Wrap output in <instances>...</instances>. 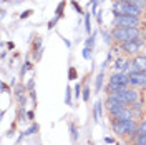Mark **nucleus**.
I'll list each match as a JSON object with an SVG mask.
<instances>
[{
	"instance_id": "obj_1",
	"label": "nucleus",
	"mask_w": 146,
	"mask_h": 145,
	"mask_svg": "<svg viewBox=\"0 0 146 145\" xmlns=\"http://www.w3.org/2000/svg\"><path fill=\"white\" fill-rule=\"evenodd\" d=\"M145 35L143 30L139 27H113L111 28V37H113V42L116 45H121L128 40H135V38H141Z\"/></svg>"
},
{
	"instance_id": "obj_2",
	"label": "nucleus",
	"mask_w": 146,
	"mask_h": 145,
	"mask_svg": "<svg viewBox=\"0 0 146 145\" xmlns=\"http://www.w3.org/2000/svg\"><path fill=\"white\" fill-rule=\"evenodd\" d=\"M108 100H113V102H118L121 105H131L133 102L139 100V92L138 89H133L129 87L126 90H121V92H115V93H108Z\"/></svg>"
},
{
	"instance_id": "obj_3",
	"label": "nucleus",
	"mask_w": 146,
	"mask_h": 145,
	"mask_svg": "<svg viewBox=\"0 0 146 145\" xmlns=\"http://www.w3.org/2000/svg\"><path fill=\"white\" fill-rule=\"evenodd\" d=\"M145 10L139 9L135 3H129L125 0H115L113 2V15H135V17H141Z\"/></svg>"
},
{
	"instance_id": "obj_4",
	"label": "nucleus",
	"mask_w": 146,
	"mask_h": 145,
	"mask_svg": "<svg viewBox=\"0 0 146 145\" xmlns=\"http://www.w3.org/2000/svg\"><path fill=\"white\" fill-rule=\"evenodd\" d=\"M141 22H143L141 17H135V15H115L113 27H139Z\"/></svg>"
},
{
	"instance_id": "obj_5",
	"label": "nucleus",
	"mask_w": 146,
	"mask_h": 145,
	"mask_svg": "<svg viewBox=\"0 0 146 145\" xmlns=\"http://www.w3.org/2000/svg\"><path fill=\"white\" fill-rule=\"evenodd\" d=\"M146 44V40L141 37V38H135V40H128L125 44H121L119 48H121V52H125V54L131 55V57H135V55L139 54V50L143 48V45Z\"/></svg>"
},
{
	"instance_id": "obj_6",
	"label": "nucleus",
	"mask_w": 146,
	"mask_h": 145,
	"mask_svg": "<svg viewBox=\"0 0 146 145\" xmlns=\"http://www.w3.org/2000/svg\"><path fill=\"white\" fill-rule=\"evenodd\" d=\"M129 87H133V89H146V72H141V70L129 72Z\"/></svg>"
},
{
	"instance_id": "obj_7",
	"label": "nucleus",
	"mask_w": 146,
	"mask_h": 145,
	"mask_svg": "<svg viewBox=\"0 0 146 145\" xmlns=\"http://www.w3.org/2000/svg\"><path fill=\"white\" fill-rule=\"evenodd\" d=\"M108 82H113V83H118V85H126V87H129V73L113 72V75L110 77Z\"/></svg>"
},
{
	"instance_id": "obj_8",
	"label": "nucleus",
	"mask_w": 146,
	"mask_h": 145,
	"mask_svg": "<svg viewBox=\"0 0 146 145\" xmlns=\"http://www.w3.org/2000/svg\"><path fill=\"white\" fill-rule=\"evenodd\" d=\"M131 64H133V70H141L146 72V52L145 54H138L131 58Z\"/></svg>"
},
{
	"instance_id": "obj_9",
	"label": "nucleus",
	"mask_w": 146,
	"mask_h": 145,
	"mask_svg": "<svg viewBox=\"0 0 146 145\" xmlns=\"http://www.w3.org/2000/svg\"><path fill=\"white\" fill-rule=\"evenodd\" d=\"M101 113H103V102L101 100H96L95 102V107H93V118L98 122L101 118Z\"/></svg>"
},
{
	"instance_id": "obj_10",
	"label": "nucleus",
	"mask_w": 146,
	"mask_h": 145,
	"mask_svg": "<svg viewBox=\"0 0 146 145\" xmlns=\"http://www.w3.org/2000/svg\"><path fill=\"white\" fill-rule=\"evenodd\" d=\"M128 107L135 112V115H136V117H139V115H141V112H143V102H141V99H139V100H136V102H133L131 105H128Z\"/></svg>"
},
{
	"instance_id": "obj_11",
	"label": "nucleus",
	"mask_w": 146,
	"mask_h": 145,
	"mask_svg": "<svg viewBox=\"0 0 146 145\" xmlns=\"http://www.w3.org/2000/svg\"><path fill=\"white\" fill-rule=\"evenodd\" d=\"M103 79H105V70H101L100 73H98V77H96V82H95V92L96 93H100L101 89H103Z\"/></svg>"
},
{
	"instance_id": "obj_12",
	"label": "nucleus",
	"mask_w": 146,
	"mask_h": 145,
	"mask_svg": "<svg viewBox=\"0 0 146 145\" xmlns=\"http://www.w3.org/2000/svg\"><path fill=\"white\" fill-rule=\"evenodd\" d=\"M65 0H62L60 3H58V7H56V10H55V17H58V18H62L63 17V10H65Z\"/></svg>"
},
{
	"instance_id": "obj_13",
	"label": "nucleus",
	"mask_w": 146,
	"mask_h": 145,
	"mask_svg": "<svg viewBox=\"0 0 146 145\" xmlns=\"http://www.w3.org/2000/svg\"><path fill=\"white\" fill-rule=\"evenodd\" d=\"M133 145H146V134H138L133 140Z\"/></svg>"
},
{
	"instance_id": "obj_14",
	"label": "nucleus",
	"mask_w": 146,
	"mask_h": 145,
	"mask_svg": "<svg viewBox=\"0 0 146 145\" xmlns=\"http://www.w3.org/2000/svg\"><path fill=\"white\" fill-rule=\"evenodd\" d=\"M68 128H70V134H72V140L76 142V140H78V130H76V125L72 122V124L68 125Z\"/></svg>"
},
{
	"instance_id": "obj_15",
	"label": "nucleus",
	"mask_w": 146,
	"mask_h": 145,
	"mask_svg": "<svg viewBox=\"0 0 146 145\" xmlns=\"http://www.w3.org/2000/svg\"><path fill=\"white\" fill-rule=\"evenodd\" d=\"M101 34H103V40H105V44L111 45V44H113V37H111V32H108V30H101Z\"/></svg>"
},
{
	"instance_id": "obj_16",
	"label": "nucleus",
	"mask_w": 146,
	"mask_h": 145,
	"mask_svg": "<svg viewBox=\"0 0 146 145\" xmlns=\"http://www.w3.org/2000/svg\"><path fill=\"white\" fill-rule=\"evenodd\" d=\"M73 92H75V93H73V95H75V99L78 100L80 99V97H82V83H80V82H76V83H75V87H73Z\"/></svg>"
},
{
	"instance_id": "obj_17",
	"label": "nucleus",
	"mask_w": 146,
	"mask_h": 145,
	"mask_svg": "<svg viewBox=\"0 0 146 145\" xmlns=\"http://www.w3.org/2000/svg\"><path fill=\"white\" fill-rule=\"evenodd\" d=\"M90 93H91L90 87H88V85H85V89H83V92H82V99L85 100V102H88V100H90Z\"/></svg>"
},
{
	"instance_id": "obj_18",
	"label": "nucleus",
	"mask_w": 146,
	"mask_h": 145,
	"mask_svg": "<svg viewBox=\"0 0 146 145\" xmlns=\"http://www.w3.org/2000/svg\"><path fill=\"white\" fill-rule=\"evenodd\" d=\"M125 2H129V3H135V5H138L139 9H146V0H125Z\"/></svg>"
},
{
	"instance_id": "obj_19",
	"label": "nucleus",
	"mask_w": 146,
	"mask_h": 145,
	"mask_svg": "<svg viewBox=\"0 0 146 145\" xmlns=\"http://www.w3.org/2000/svg\"><path fill=\"white\" fill-rule=\"evenodd\" d=\"M95 37H96V34L93 32V34L86 38V44H85V47H90V48H93V47H95Z\"/></svg>"
},
{
	"instance_id": "obj_20",
	"label": "nucleus",
	"mask_w": 146,
	"mask_h": 145,
	"mask_svg": "<svg viewBox=\"0 0 146 145\" xmlns=\"http://www.w3.org/2000/svg\"><path fill=\"white\" fill-rule=\"evenodd\" d=\"M138 134H146V120L138 122Z\"/></svg>"
},
{
	"instance_id": "obj_21",
	"label": "nucleus",
	"mask_w": 146,
	"mask_h": 145,
	"mask_svg": "<svg viewBox=\"0 0 146 145\" xmlns=\"http://www.w3.org/2000/svg\"><path fill=\"white\" fill-rule=\"evenodd\" d=\"M35 132H38V125L36 124H33L32 127H28L25 132H23V135H32V134H35Z\"/></svg>"
},
{
	"instance_id": "obj_22",
	"label": "nucleus",
	"mask_w": 146,
	"mask_h": 145,
	"mask_svg": "<svg viewBox=\"0 0 146 145\" xmlns=\"http://www.w3.org/2000/svg\"><path fill=\"white\" fill-rule=\"evenodd\" d=\"M85 30H86V34H91V27H90V13H85Z\"/></svg>"
},
{
	"instance_id": "obj_23",
	"label": "nucleus",
	"mask_w": 146,
	"mask_h": 145,
	"mask_svg": "<svg viewBox=\"0 0 146 145\" xmlns=\"http://www.w3.org/2000/svg\"><path fill=\"white\" fill-rule=\"evenodd\" d=\"M91 50H93V48H90V47H85V48H83V58H85V60H90L91 58Z\"/></svg>"
},
{
	"instance_id": "obj_24",
	"label": "nucleus",
	"mask_w": 146,
	"mask_h": 145,
	"mask_svg": "<svg viewBox=\"0 0 146 145\" xmlns=\"http://www.w3.org/2000/svg\"><path fill=\"white\" fill-rule=\"evenodd\" d=\"M65 102H66V105H72V89L70 87L66 89V93H65Z\"/></svg>"
},
{
	"instance_id": "obj_25",
	"label": "nucleus",
	"mask_w": 146,
	"mask_h": 145,
	"mask_svg": "<svg viewBox=\"0 0 146 145\" xmlns=\"http://www.w3.org/2000/svg\"><path fill=\"white\" fill-rule=\"evenodd\" d=\"M72 5H73V9H75V10H76V12H78V15H82V13H85V12H83V9H82V7H80V3H76L75 0H73V2H72Z\"/></svg>"
},
{
	"instance_id": "obj_26",
	"label": "nucleus",
	"mask_w": 146,
	"mask_h": 145,
	"mask_svg": "<svg viewBox=\"0 0 146 145\" xmlns=\"http://www.w3.org/2000/svg\"><path fill=\"white\" fill-rule=\"evenodd\" d=\"M32 13H33V10H25V12H22V13H20V18H22V20H25V18H28Z\"/></svg>"
},
{
	"instance_id": "obj_27",
	"label": "nucleus",
	"mask_w": 146,
	"mask_h": 145,
	"mask_svg": "<svg viewBox=\"0 0 146 145\" xmlns=\"http://www.w3.org/2000/svg\"><path fill=\"white\" fill-rule=\"evenodd\" d=\"M40 47H42V38L38 37V38L35 40V44H33V52H38V48H40Z\"/></svg>"
},
{
	"instance_id": "obj_28",
	"label": "nucleus",
	"mask_w": 146,
	"mask_h": 145,
	"mask_svg": "<svg viewBox=\"0 0 146 145\" xmlns=\"http://www.w3.org/2000/svg\"><path fill=\"white\" fill-rule=\"evenodd\" d=\"M58 20H60L58 17H55L53 20H50V22H48V30H52V28H55V25H56V22H58Z\"/></svg>"
},
{
	"instance_id": "obj_29",
	"label": "nucleus",
	"mask_w": 146,
	"mask_h": 145,
	"mask_svg": "<svg viewBox=\"0 0 146 145\" xmlns=\"http://www.w3.org/2000/svg\"><path fill=\"white\" fill-rule=\"evenodd\" d=\"M30 67H32V65H30V62H25V65H23V68H22L20 75L23 77V75H25V72H27V70H30Z\"/></svg>"
},
{
	"instance_id": "obj_30",
	"label": "nucleus",
	"mask_w": 146,
	"mask_h": 145,
	"mask_svg": "<svg viewBox=\"0 0 146 145\" xmlns=\"http://www.w3.org/2000/svg\"><path fill=\"white\" fill-rule=\"evenodd\" d=\"M68 77H70V80H73V79H75V77H76V70H75V68H70V73H68Z\"/></svg>"
},
{
	"instance_id": "obj_31",
	"label": "nucleus",
	"mask_w": 146,
	"mask_h": 145,
	"mask_svg": "<svg viewBox=\"0 0 146 145\" xmlns=\"http://www.w3.org/2000/svg\"><path fill=\"white\" fill-rule=\"evenodd\" d=\"M33 87H35V80H33V79H32V80L28 82V85H27V89L30 92H33Z\"/></svg>"
},
{
	"instance_id": "obj_32",
	"label": "nucleus",
	"mask_w": 146,
	"mask_h": 145,
	"mask_svg": "<svg viewBox=\"0 0 146 145\" xmlns=\"http://www.w3.org/2000/svg\"><path fill=\"white\" fill-rule=\"evenodd\" d=\"M96 20H98V23H103V18H101V12H96Z\"/></svg>"
},
{
	"instance_id": "obj_33",
	"label": "nucleus",
	"mask_w": 146,
	"mask_h": 145,
	"mask_svg": "<svg viewBox=\"0 0 146 145\" xmlns=\"http://www.w3.org/2000/svg\"><path fill=\"white\" fill-rule=\"evenodd\" d=\"M105 142H106V144H113V142H115V140H113V138H111V137H105Z\"/></svg>"
},
{
	"instance_id": "obj_34",
	"label": "nucleus",
	"mask_w": 146,
	"mask_h": 145,
	"mask_svg": "<svg viewBox=\"0 0 146 145\" xmlns=\"http://www.w3.org/2000/svg\"><path fill=\"white\" fill-rule=\"evenodd\" d=\"M27 117H28V120H33L35 115H33V112H27Z\"/></svg>"
},
{
	"instance_id": "obj_35",
	"label": "nucleus",
	"mask_w": 146,
	"mask_h": 145,
	"mask_svg": "<svg viewBox=\"0 0 146 145\" xmlns=\"http://www.w3.org/2000/svg\"><path fill=\"white\" fill-rule=\"evenodd\" d=\"M2 2H7V0H2Z\"/></svg>"
}]
</instances>
